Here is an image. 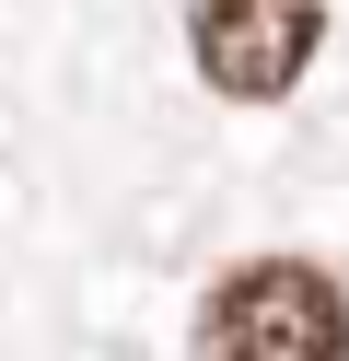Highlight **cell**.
I'll return each instance as SVG.
<instances>
[{"instance_id": "obj_1", "label": "cell", "mask_w": 349, "mask_h": 361, "mask_svg": "<svg viewBox=\"0 0 349 361\" xmlns=\"http://www.w3.org/2000/svg\"><path fill=\"white\" fill-rule=\"evenodd\" d=\"M198 361H349V291L314 257H245L198 303Z\"/></svg>"}, {"instance_id": "obj_2", "label": "cell", "mask_w": 349, "mask_h": 361, "mask_svg": "<svg viewBox=\"0 0 349 361\" xmlns=\"http://www.w3.org/2000/svg\"><path fill=\"white\" fill-rule=\"evenodd\" d=\"M326 47V0H186V59L209 94L279 105Z\"/></svg>"}]
</instances>
